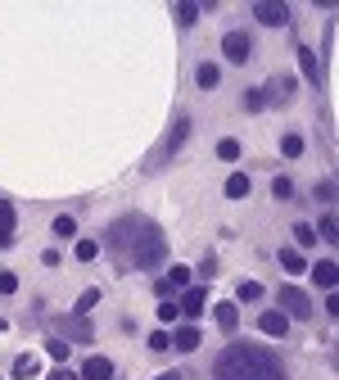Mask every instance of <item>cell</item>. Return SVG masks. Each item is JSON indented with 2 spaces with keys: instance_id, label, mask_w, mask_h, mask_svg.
<instances>
[{
  "instance_id": "obj_1",
  "label": "cell",
  "mask_w": 339,
  "mask_h": 380,
  "mask_svg": "<svg viewBox=\"0 0 339 380\" xmlns=\"http://www.w3.org/2000/svg\"><path fill=\"white\" fill-rule=\"evenodd\" d=\"M212 380H289L285 363L263 344H226L212 358Z\"/></svg>"
},
{
  "instance_id": "obj_2",
  "label": "cell",
  "mask_w": 339,
  "mask_h": 380,
  "mask_svg": "<svg viewBox=\"0 0 339 380\" xmlns=\"http://www.w3.org/2000/svg\"><path fill=\"white\" fill-rule=\"evenodd\" d=\"M127 263H131V268H140V272H154V268L168 263V240H163V231L154 222H145V217H140V226H136V240H131V249H127Z\"/></svg>"
},
{
  "instance_id": "obj_3",
  "label": "cell",
  "mask_w": 339,
  "mask_h": 380,
  "mask_svg": "<svg viewBox=\"0 0 339 380\" xmlns=\"http://www.w3.org/2000/svg\"><path fill=\"white\" fill-rule=\"evenodd\" d=\"M280 312L294 317V321H308V317H312V299H308L298 285H285V290H280Z\"/></svg>"
},
{
  "instance_id": "obj_4",
  "label": "cell",
  "mask_w": 339,
  "mask_h": 380,
  "mask_svg": "<svg viewBox=\"0 0 339 380\" xmlns=\"http://www.w3.org/2000/svg\"><path fill=\"white\" fill-rule=\"evenodd\" d=\"M136 226H140V217H122V222H113L109 235H104V244H109L113 254H122V258H127V249H131V240H136Z\"/></svg>"
},
{
  "instance_id": "obj_5",
  "label": "cell",
  "mask_w": 339,
  "mask_h": 380,
  "mask_svg": "<svg viewBox=\"0 0 339 380\" xmlns=\"http://www.w3.org/2000/svg\"><path fill=\"white\" fill-rule=\"evenodd\" d=\"M222 54H226L231 64H249V54H254L249 32H226V36H222Z\"/></svg>"
},
{
  "instance_id": "obj_6",
  "label": "cell",
  "mask_w": 339,
  "mask_h": 380,
  "mask_svg": "<svg viewBox=\"0 0 339 380\" xmlns=\"http://www.w3.org/2000/svg\"><path fill=\"white\" fill-rule=\"evenodd\" d=\"M254 18L263 27H285L289 23V5H280V0H258V5H254Z\"/></svg>"
},
{
  "instance_id": "obj_7",
  "label": "cell",
  "mask_w": 339,
  "mask_h": 380,
  "mask_svg": "<svg viewBox=\"0 0 339 380\" xmlns=\"http://www.w3.org/2000/svg\"><path fill=\"white\" fill-rule=\"evenodd\" d=\"M203 303H208V290H203V285H186V290H181L177 312H181V317H199Z\"/></svg>"
},
{
  "instance_id": "obj_8",
  "label": "cell",
  "mask_w": 339,
  "mask_h": 380,
  "mask_svg": "<svg viewBox=\"0 0 339 380\" xmlns=\"http://www.w3.org/2000/svg\"><path fill=\"white\" fill-rule=\"evenodd\" d=\"M258 330L263 335H271V339H280V335H289V317L280 308H267L263 317H258Z\"/></svg>"
},
{
  "instance_id": "obj_9",
  "label": "cell",
  "mask_w": 339,
  "mask_h": 380,
  "mask_svg": "<svg viewBox=\"0 0 339 380\" xmlns=\"http://www.w3.org/2000/svg\"><path fill=\"white\" fill-rule=\"evenodd\" d=\"M298 68H303V78L312 82V87H322V59H317V50L298 45Z\"/></svg>"
},
{
  "instance_id": "obj_10",
  "label": "cell",
  "mask_w": 339,
  "mask_h": 380,
  "mask_svg": "<svg viewBox=\"0 0 339 380\" xmlns=\"http://www.w3.org/2000/svg\"><path fill=\"white\" fill-rule=\"evenodd\" d=\"M212 321H217V330L231 335V330L240 326V308H236V303H212Z\"/></svg>"
},
{
  "instance_id": "obj_11",
  "label": "cell",
  "mask_w": 339,
  "mask_h": 380,
  "mask_svg": "<svg viewBox=\"0 0 339 380\" xmlns=\"http://www.w3.org/2000/svg\"><path fill=\"white\" fill-rule=\"evenodd\" d=\"M82 380H113V363H109V358H86V363H82Z\"/></svg>"
},
{
  "instance_id": "obj_12",
  "label": "cell",
  "mask_w": 339,
  "mask_h": 380,
  "mask_svg": "<svg viewBox=\"0 0 339 380\" xmlns=\"http://www.w3.org/2000/svg\"><path fill=\"white\" fill-rule=\"evenodd\" d=\"M199 326H177V335H172V344H177V353H195L199 349Z\"/></svg>"
},
{
  "instance_id": "obj_13",
  "label": "cell",
  "mask_w": 339,
  "mask_h": 380,
  "mask_svg": "<svg viewBox=\"0 0 339 380\" xmlns=\"http://www.w3.org/2000/svg\"><path fill=\"white\" fill-rule=\"evenodd\" d=\"M32 376H41V358L36 353H18L14 358V380H32Z\"/></svg>"
},
{
  "instance_id": "obj_14",
  "label": "cell",
  "mask_w": 339,
  "mask_h": 380,
  "mask_svg": "<svg viewBox=\"0 0 339 380\" xmlns=\"http://www.w3.org/2000/svg\"><path fill=\"white\" fill-rule=\"evenodd\" d=\"M64 330L73 335L68 344H91V339H95V330H91V321H86V317H73V321H64Z\"/></svg>"
},
{
  "instance_id": "obj_15",
  "label": "cell",
  "mask_w": 339,
  "mask_h": 380,
  "mask_svg": "<svg viewBox=\"0 0 339 380\" xmlns=\"http://www.w3.org/2000/svg\"><path fill=\"white\" fill-rule=\"evenodd\" d=\"M289 95H294V78H276V82L263 91V100H267V104H285Z\"/></svg>"
},
{
  "instance_id": "obj_16",
  "label": "cell",
  "mask_w": 339,
  "mask_h": 380,
  "mask_svg": "<svg viewBox=\"0 0 339 380\" xmlns=\"http://www.w3.org/2000/svg\"><path fill=\"white\" fill-rule=\"evenodd\" d=\"M312 281L322 285V290H335V281H339V272H335V258H322L312 268Z\"/></svg>"
},
{
  "instance_id": "obj_17",
  "label": "cell",
  "mask_w": 339,
  "mask_h": 380,
  "mask_svg": "<svg viewBox=\"0 0 339 380\" xmlns=\"http://www.w3.org/2000/svg\"><path fill=\"white\" fill-rule=\"evenodd\" d=\"M280 268H285V277H303V272H308V258L298 249H280Z\"/></svg>"
},
{
  "instance_id": "obj_18",
  "label": "cell",
  "mask_w": 339,
  "mask_h": 380,
  "mask_svg": "<svg viewBox=\"0 0 339 380\" xmlns=\"http://www.w3.org/2000/svg\"><path fill=\"white\" fill-rule=\"evenodd\" d=\"M14 240V204L9 199H0V249Z\"/></svg>"
},
{
  "instance_id": "obj_19",
  "label": "cell",
  "mask_w": 339,
  "mask_h": 380,
  "mask_svg": "<svg viewBox=\"0 0 339 380\" xmlns=\"http://www.w3.org/2000/svg\"><path fill=\"white\" fill-rule=\"evenodd\" d=\"M195 82H199V91H217L222 87V68H217V64H199Z\"/></svg>"
},
{
  "instance_id": "obj_20",
  "label": "cell",
  "mask_w": 339,
  "mask_h": 380,
  "mask_svg": "<svg viewBox=\"0 0 339 380\" xmlns=\"http://www.w3.org/2000/svg\"><path fill=\"white\" fill-rule=\"evenodd\" d=\"M186 136H190V118H177V122H172V131H168V145H163V149H168V154H172V149H181V145H186Z\"/></svg>"
},
{
  "instance_id": "obj_21",
  "label": "cell",
  "mask_w": 339,
  "mask_h": 380,
  "mask_svg": "<svg viewBox=\"0 0 339 380\" xmlns=\"http://www.w3.org/2000/svg\"><path fill=\"white\" fill-rule=\"evenodd\" d=\"M249 186H254V182H249L245 173H231V177H226V199H245Z\"/></svg>"
},
{
  "instance_id": "obj_22",
  "label": "cell",
  "mask_w": 339,
  "mask_h": 380,
  "mask_svg": "<svg viewBox=\"0 0 339 380\" xmlns=\"http://www.w3.org/2000/svg\"><path fill=\"white\" fill-rule=\"evenodd\" d=\"M163 285H168L172 294H177V290H186V285H190V268H181V263H177V268H168V277H163Z\"/></svg>"
},
{
  "instance_id": "obj_23",
  "label": "cell",
  "mask_w": 339,
  "mask_h": 380,
  "mask_svg": "<svg viewBox=\"0 0 339 380\" xmlns=\"http://www.w3.org/2000/svg\"><path fill=\"white\" fill-rule=\"evenodd\" d=\"M236 299L240 303H258V299H263V285H258V281H240L236 285Z\"/></svg>"
},
{
  "instance_id": "obj_24",
  "label": "cell",
  "mask_w": 339,
  "mask_h": 380,
  "mask_svg": "<svg viewBox=\"0 0 339 380\" xmlns=\"http://www.w3.org/2000/svg\"><path fill=\"white\" fill-rule=\"evenodd\" d=\"M280 154H285V159H298V154H303V136H294V131H289V136H280Z\"/></svg>"
},
{
  "instance_id": "obj_25",
  "label": "cell",
  "mask_w": 339,
  "mask_h": 380,
  "mask_svg": "<svg viewBox=\"0 0 339 380\" xmlns=\"http://www.w3.org/2000/svg\"><path fill=\"white\" fill-rule=\"evenodd\" d=\"M217 159H222V163H236V159H240V140H217Z\"/></svg>"
},
{
  "instance_id": "obj_26",
  "label": "cell",
  "mask_w": 339,
  "mask_h": 380,
  "mask_svg": "<svg viewBox=\"0 0 339 380\" xmlns=\"http://www.w3.org/2000/svg\"><path fill=\"white\" fill-rule=\"evenodd\" d=\"M294 240H298V249H312V244H317V231L308 222H294Z\"/></svg>"
},
{
  "instance_id": "obj_27",
  "label": "cell",
  "mask_w": 339,
  "mask_h": 380,
  "mask_svg": "<svg viewBox=\"0 0 339 380\" xmlns=\"http://www.w3.org/2000/svg\"><path fill=\"white\" fill-rule=\"evenodd\" d=\"M77 263H95V258H100V244H95V240H77Z\"/></svg>"
},
{
  "instance_id": "obj_28",
  "label": "cell",
  "mask_w": 339,
  "mask_h": 380,
  "mask_svg": "<svg viewBox=\"0 0 339 380\" xmlns=\"http://www.w3.org/2000/svg\"><path fill=\"white\" fill-rule=\"evenodd\" d=\"M100 303V290H82V299H77V308H73V317H86V312Z\"/></svg>"
},
{
  "instance_id": "obj_29",
  "label": "cell",
  "mask_w": 339,
  "mask_h": 380,
  "mask_svg": "<svg viewBox=\"0 0 339 380\" xmlns=\"http://www.w3.org/2000/svg\"><path fill=\"white\" fill-rule=\"evenodd\" d=\"M55 235H59V240H73V235H77V217H55Z\"/></svg>"
},
{
  "instance_id": "obj_30",
  "label": "cell",
  "mask_w": 339,
  "mask_h": 380,
  "mask_svg": "<svg viewBox=\"0 0 339 380\" xmlns=\"http://www.w3.org/2000/svg\"><path fill=\"white\" fill-rule=\"evenodd\" d=\"M195 18H199V5H190V0H181V5H177V23H181V27H190Z\"/></svg>"
},
{
  "instance_id": "obj_31",
  "label": "cell",
  "mask_w": 339,
  "mask_h": 380,
  "mask_svg": "<svg viewBox=\"0 0 339 380\" xmlns=\"http://www.w3.org/2000/svg\"><path fill=\"white\" fill-rule=\"evenodd\" d=\"M312 231L322 235L326 244H335V240H339V226H335V217H322V226H312Z\"/></svg>"
},
{
  "instance_id": "obj_32",
  "label": "cell",
  "mask_w": 339,
  "mask_h": 380,
  "mask_svg": "<svg viewBox=\"0 0 339 380\" xmlns=\"http://www.w3.org/2000/svg\"><path fill=\"white\" fill-rule=\"evenodd\" d=\"M68 349H73L68 339H50V344H45V353H50L55 363H68Z\"/></svg>"
},
{
  "instance_id": "obj_33",
  "label": "cell",
  "mask_w": 339,
  "mask_h": 380,
  "mask_svg": "<svg viewBox=\"0 0 339 380\" xmlns=\"http://www.w3.org/2000/svg\"><path fill=\"white\" fill-rule=\"evenodd\" d=\"M245 109H249V113L267 109V100H263V91H258V87H249V91H245Z\"/></svg>"
},
{
  "instance_id": "obj_34",
  "label": "cell",
  "mask_w": 339,
  "mask_h": 380,
  "mask_svg": "<svg viewBox=\"0 0 339 380\" xmlns=\"http://www.w3.org/2000/svg\"><path fill=\"white\" fill-rule=\"evenodd\" d=\"M150 349H154V353H168V349H172V335H168V330H154V335H150Z\"/></svg>"
},
{
  "instance_id": "obj_35",
  "label": "cell",
  "mask_w": 339,
  "mask_h": 380,
  "mask_svg": "<svg viewBox=\"0 0 339 380\" xmlns=\"http://www.w3.org/2000/svg\"><path fill=\"white\" fill-rule=\"evenodd\" d=\"M271 195H276V199H294V182H289V177H276Z\"/></svg>"
},
{
  "instance_id": "obj_36",
  "label": "cell",
  "mask_w": 339,
  "mask_h": 380,
  "mask_svg": "<svg viewBox=\"0 0 339 380\" xmlns=\"http://www.w3.org/2000/svg\"><path fill=\"white\" fill-rule=\"evenodd\" d=\"M177 317H181V312H177V303H159V321H163V326H172Z\"/></svg>"
},
{
  "instance_id": "obj_37",
  "label": "cell",
  "mask_w": 339,
  "mask_h": 380,
  "mask_svg": "<svg viewBox=\"0 0 339 380\" xmlns=\"http://www.w3.org/2000/svg\"><path fill=\"white\" fill-rule=\"evenodd\" d=\"M335 199V182H317V204H331Z\"/></svg>"
},
{
  "instance_id": "obj_38",
  "label": "cell",
  "mask_w": 339,
  "mask_h": 380,
  "mask_svg": "<svg viewBox=\"0 0 339 380\" xmlns=\"http://www.w3.org/2000/svg\"><path fill=\"white\" fill-rule=\"evenodd\" d=\"M18 290V277L14 272H0V294H14Z\"/></svg>"
},
{
  "instance_id": "obj_39",
  "label": "cell",
  "mask_w": 339,
  "mask_h": 380,
  "mask_svg": "<svg viewBox=\"0 0 339 380\" xmlns=\"http://www.w3.org/2000/svg\"><path fill=\"white\" fill-rule=\"evenodd\" d=\"M45 380H77L73 372H68V367H59V372H50V376H45Z\"/></svg>"
},
{
  "instance_id": "obj_40",
  "label": "cell",
  "mask_w": 339,
  "mask_h": 380,
  "mask_svg": "<svg viewBox=\"0 0 339 380\" xmlns=\"http://www.w3.org/2000/svg\"><path fill=\"white\" fill-rule=\"evenodd\" d=\"M154 380H186L181 372H163V376H154Z\"/></svg>"
},
{
  "instance_id": "obj_41",
  "label": "cell",
  "mask_w": 339,
  "mask_h": 380,
  "mask_svg": "<svg viewBox=\"0 0 339 380\" xmlns=\"http://www.w3.org/2000/svg\"><path fill=\"white\" fill-rule=\"evenodd\" d=\"M5 326H9V321H5V317H0V330H5Z\"/></svg>"
}]
</instances>
